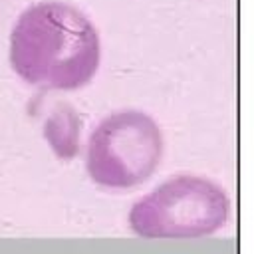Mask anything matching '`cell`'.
Returning <instances> with one entry per match:
<instances>
[{
    "label": "cell",
    "instance_id": "cell-1",
    "mask_svg": "<svg viewBox=\"0 0 254 254\" xmlns=\"http://www.w3.org/2000/svg\"><path fill=\"white\" fill-rule=\"evenodd\" d=\"M8 62L12 71L32 87L75 91L85 87L99 69V32L77 6L42 0L16 18Z\"/></svg>",
    "mask_w": 254,
    "mask_h": 254
},
{
    "label": "cell",
    "instance_id": "cell-2",
    "mask_svg": "<svg viewBox=\"0 0 254 254\" xmlns=\"http://www.w3.org/2000/svg\"><path fill=\"white\" fill-rule=\"evenodd\" d=\"M228 216L230 198L220 185L206 177L177 175L133 204L129 226L141 238L183 240L220 230Z\"/></svg>",
    "mask_w": 254,
    "mask_h": 254
},
{
    "label": "cell",
    "instance_id": "cell-3",
    "mask_svg": "<svg viewBox=\"0 0 254 254\" xmlns=\"http://www.w3.org/2000/svg\"><path fill=\"white\" fill-rule=\"evenodd\" d=\"M163 157V133L145 111L121 109L103 117L85 147V171L105 189H133L145 183Z\"/></svg>",
    "mask_w": 254,
    "mask_h": 254
},
{
    "label": "cell",
    "instance_id": "cell-4",
    "mask_svg": "<svg viewBox=\"0 0 254 254\" xmlns=\"http://www.w3.org/2000/svg\"><path fill=\"white\" fill-rule=\"evenodd\" d=\"M46 137L62 159H71L77 153L79 145V123L73 111H64L54 115L46 125Z\"/></svg>",
    "mask_w": 254,
    "mask_h": 254
}]
</instances>
